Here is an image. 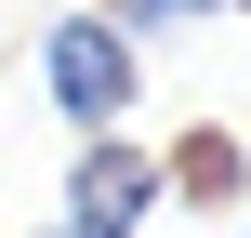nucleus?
<instances>
[{"mask_svg":"<svg viewBox=\"0 0 251 238\" xmlns=\"http://www.w3.org/2000/svg\"><path fill=\"white\" fill-rule=\"evenodd\" d=\"M40 93H53V119L93 146V132H132V106H146V53L119 40V13H53L40 26Z\"/></svg>","mask_w":251,"mask_h":238,"instance_id":"nucleus-1","label":"nucleus"},{"mask_svg":"<svg viewBox=\"0 0 251 238\" xmlns=\"http://www.w3.org/2000/svg\"><path fill=\"white\" fill-rule=\"evenodd\" d=\"M172 185H159V146H132V132H93L79 159H66V225L53 238H146Z\"/></svg>","mask_w":251,"mask_h":238,"instance_id":"nucleus-2","label":"nucleus"},{"mask_svg":"<svg viewBox=\"0 0 251 238\" xmlns=\"http://www.w3.org/2000/svg\"><path fill=\"white\" fill-rule=\"evenodd\" d=\"M159 185L212 212V199H238V185H251V146H238V132H212V119H199V132H185V146L159 159Z\"/></svg>","mask_w":251,"mask_h":238,"instance_id":"nucleus-3","label":"nucleus"},{"mask_svg":"<svg viewBox=\"0 0 251 238\" xmlns=\"http://www.w3.org/2000/svg\"><path fill=\"white\" fill-rule=\"evenodd\" d=\"M106 13H119V40L146 53V40H185V26H212L225 0H106Z\"/></svg>","mask_w":251,"mask_h":238,"instance_id":"nucleus-4","label":"nucleus"},{"mask_svg":"<svg viewBox=\"0 0 251 238\" xmlns=\"http://www.w3.org/2000/svg\"><path fill=\"white\" fill-rule=\"evenodd\" d=\"M238 238H251V225H238Z\"/></svg>","mask_w":251,"mask_h":238,"instance_id":"nucleus-5","label":"nucleus"}]
</instances>
